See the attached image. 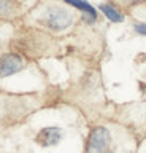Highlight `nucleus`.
Masks as SVG:
<instances>
[{"label":"nucleus","instance_id":"39448f33","mask_svg":"<svg viewBox=\"0 0 146 153\" xmlns=\"http://www.w3.org/2000/svg\"><path fill=\"white\" fill-rule=\"evenodd\" d=\"M64 2L72 5V7H75V8H78V10H81V11L84 13V19H86L87 22H94L97 19L95 8H94L87 0H64Z\"/></svg>","mask_w":146,"mask_h":153},{"label":"nucleus","instance_id":"1a4fd4ad","mask_svg":"<svg viewBox=\"0 0 146 153\" xmlns=\"http://www.w3.org/2000/svg\"><path fill=\"white\" fill-rule=\"evenodd\" d=\"M125 2H129V3H136V2H143V0H125Z\"/></svg>","mask_w":146,"mask_h":153},{"label":"nucleus","instance_id":"6e6552de","mask_svg":"<svg viewBox=\"0 0 146 153\" xmlns=\"http://www.w3.org/2000/svg\"><path fill=\"white\" fill-rule=\"evenodd\" d=\"M135 30L138 33H141V35H146V24H143V22L135 24Z\"/></svg>","mask_w":146,"mask_h":153},{"label":"nucleus","instance_id":"423d86ee","mask_svg":"<svg viewBox=\"0 0 146 153\" xmlns=\"http://www.w3.org/2000/svg\"><path fill=\"white\" fill-rule=\"evenodd\" d=\"M98 8H100V11L105 14V16L110 19V21H113V22H122V21H124V16L121 14V11H119V10H116L113 5L102 3Z\"/></svg>","mask_w":146,"mask_h":153},{"label":"nucleus","instance_id":"f03ea898","mask_svg":"<svg viewBox=\"0 0 146 153\" xmlns=\"http://www.w3.org/2000/svg\"><path fill=\"white\" fill-rule=\"evenodd\" d=\"M111 145V134L105 126H95L87 136L86 153H106Z\"/></svg>","mask_w":146,"mask_h":153},{"label":"nucleus","instance_id":"7ed1b4c3","mask_svg":"<svg viewBox=\"0 0 146 153\" xmlns=\"http://www.w3.org/2000/svg\"><path fill=\"white\" fill-rule=\"evenodd\" d=\"M26 67L24 57L18 53H5L0 56V78H7L21 72Z\"/></svg>","mask_w":146,"mask_h":153},{"label":"nucleus","instance_id":"0eeeda50","mask_svg":"<svg viewBox=\"0 0 146 153\" xmlns=\"http://www.w3.org/2000/svg\"><path fill=\"white\" fill-rule=\"evenodd\" d=\"M16 11L13 0H0V18H11Z\"/></svg>","mask_w":146,"mask_h":153},{"label":"nucleus","instance_id":"f257e3e1","mask_svg":"<svg viewBox=\"0 0 146 153\" xmlns=\"http://www.w3.org/2000/svg\"><path fill=\"white\" fill-rule=\"evenodd\" d=\"M72 22H73V14L68 10L57 7V5L49 7L43 16V24L46 27H49L51 30H64V29L72 26Z\"/></svg>","mask_w":146,"mask_h":153},{"label":"nucleus","instance_id":"20e7f679","mask_svg":"<svg viewBox=\"0 0 146 153\" xmlns=\"http://www.w3.org/2000/svg\"><path fill=\"white\" fill-rule=\"evenodd\" d=\"M62 129L57 126H46L43 129H40L38 134L35 136V142L40 147H54L62 140Z\"/></svg>","mask_w":146,"mask_h":153}]
</instances>
